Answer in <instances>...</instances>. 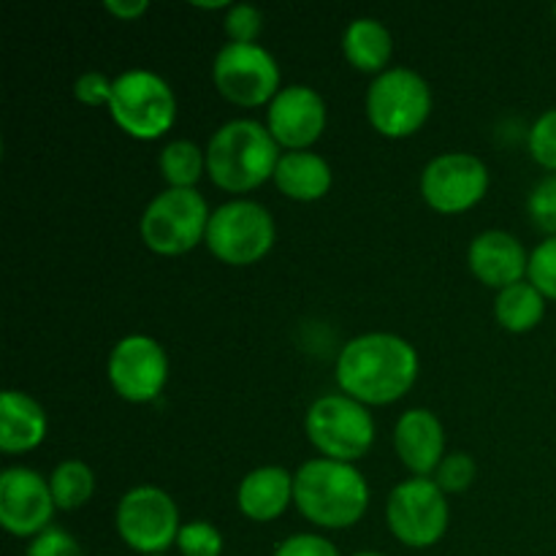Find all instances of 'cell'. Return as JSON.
Instances as JSON below:
<instances>
[{
    "mask_svg": "<svg viewBox=\"0 0 556 556\" xmlns=\"http://www.w3.org/2000/svg\"><path fill=\"white\" fill-rule=\"evenodd\" d=\"M275 217L258 201L237 199L217 206L206 228V248L228 266H250L275 244Z\"/></svg>",
    "mask_w": 556,
    "mask_h": 556,
    "instance_id": "cell-7",
    "label": "cell"
},
{
    "mask_svg": "<svg viewBox=\"0 0 556 556\" xmlns=\"http://www.w3.org/2000/svg\"><path fill=\"white\" fill-rule=\"evenodd\" d=\"M331 166L324 155L309 150L286 152L277 163L275 185L293 201H318L331 188Z\"/></svg>",
    "mask_w": 556,
    "mask_h": 556,
    "instance_id": "cell-20",
    "label": "cell"
},
{
    "mask_svg": "<svg viewBox=\"0 0 556 556\" xmlns=\"http://www.w3.org/2000/svg\"><path fill=\"white\" fill-rule=\"evenodd\" d=\"M448 500L434 478H407L386 503L391 535L410 548H429L448 530Z\"/></svg>",
    "mask_w": 556,
    "mask_h": 556,
    "instance_id": "cell-9",
    "label": "cell"
},
{
    "mask_svg": "<svg viewBox=\"0 0 556 556\" xmlns=\"http://www.w3.org/2000/svg\"><path fill=\"white\" fill-rule=\"evenodd\" d=\"M546 315V296L538 291L532 282H516V286L503 288L494 299V318L503 329L514 334L532 331Z\"/></svg>",
    "mask_w": 556,
    "mask_h": 556,
    "instance_id": "cell-22",
    "label": "cell"
},
{
    "mask_svg": "<svg viewBox=\"0 0 556 556\" xmlns=\"http://www.w3.org/2000/svg\"><path fill=\"white\" fill-rule=\"evenodd\" d=\"M275 556H340V552H337L334 543L326 541L324 535L299 532V535L286 538V541L275 548Z\"/></svg>",
    "mask_w": 556,
    "mask_h": 556,
    "instance_id": "cell-32",
    "label": "cell"
},
{
    "mask_svg": "<svg viewBox=\"0 0 556 556\" xmlns=\"http://www.w3.org/2000/svg\"><path fill=\"white\" fill-rule=\"evenodd\" d=\"M476 459H472L470 454L456 451V454H448L440 462V467L434 470V483H438L443 492H465V489L476 481Z\"/></svg>",
    "mask_w": 556,
    "mask_h": 556,
    "instance_id": "cell-27",
    "label": "cell"
},
{
    "mask_svg": "<svg viewBox=\"0 0 556 556\" xmlns=\"http://www.w3.org/2000/svg\"><path fill=\"white\" fill-rule=\"evenodd\" d=\"M155 556H163V554H155Z\"/></svg>",
    "mask_w": 556,
    "mask_h": 556,
    "instance_id": "cell-37",
    "label": "cell"
},
{
    "mask_svg": "<svg viewBox=\"0 0 556 556\" xmlns=\"http://www.w3.org/2000/svg\"><path fill=\"white\" fill-rule=\"evenodd\" d=\"M103 9H106L109 14L119 16V20H136V16H141L150 9V3H147V0H106Z\"/></svg>",
    "mask_w": 556,
    "mask_h": 556,
    "instance_id": "cell-34",
    "label": "cell"
},
{
    "mask_svg": "<svg viewBox=\"0 0 556 556\" xmlns=\"http://www.w3.org/2000/svg\"><path fill=\"white\" fill-rule=\"evenodd\" d=\"M266 128L286 150H307L320 139L326 128V101L307 85L282 87L269 103Z\"/></svg>",
    "mask_w": 556,
    "mask_h": 556,
    "instance_id": "cell-15",
    "label": "cell"
},
{
    "mask_svg": "<svg viewBox=\"0 0 556 556\" xmlns=\"http://www.w3.org/2000/svg\"><path fill=\"white\" fill-rule=\"evenodd\" d=\"M554 16H556V5H554Z\"/></svg>",
    "mask_w": 556,
    "mask_h": 556,
    "instance_id": "cell-36",
    "label": "cell"
},
{
    "mask_svg": "<svg viewBox=\"0 0 556 556\" xmlns=\"http://www.w3.org/2000/svg\"><path fill=\"white\" fill-rule=\"evenodd\" d=\"M353 556H383V554H378V552H358V554H353Z\"/></svg>",
    "mask_w": 556,
    "mask_h": 556,
    "instance_id": "cell-35",
    "label": "cell"
},
{
    "mask_svg": "<svg viewBox=\"0 0 556 556\" xmlns=\"http://www.w3.org/2000/svg\"><path fill=\"white\" fill-rule=\"evenodd\" d=\"M177 548L182 556H220L223 535L210 521H188L179 530Z\"/></svg>",
    "mask_w": 556,
    "mask_h": 556,
    "instance_id": "cell-25",
    "label": "cell"
},
{
    "mask_svg": "<svg viewBox=\"0 0 556 556\" xmlns=\"http://www.w3.org/2000/svg\"><path fill=\"white\" fill-rule=\"evenodd\" d=\"M532 286L546 299L556 302V237L543 239L530 253V269H527Z\"/></svg>",
    "mask_w": 556,
    "mask_h": 556,
    "instance_id": "cell-26",
    "label": "cell"
},
{
    "mask_svg": "<svg viewBox=\"0 0 556 556\" xmlns=\"http://www.w3.org/2000/svg\"><path fill=\"white\" fill-rule=\"evenodd\" d=\"M109 112L125 134L152 141L172 130L177 119V98L163 76L147 68H130L114 79Z\"/></svg>",
    "mask_w": 556,
    "mask_h": 556,
    "instance_id": "cell-4",
    "label": "cell"
},
{
    "mask_svg": "<svg viewBox=\"0 0 556 556\" xmlns=\"http://www.w3.org/2000/svg\"><path fill=\"white\" fill-rule=\"evenodd\" d=\"M212 79L220 96L239 106H261L280 92V65L261 43L228 41L212 63Z\"/></svg>",
    "mask_w": 556,
    "mask_h": 556,
    "instance_id": "cell-11",
    "label": "cell"
},
{
    "mask_svg": "<svg viewBox=\"0 0 556 556\" xmlns=\"http://www.w3.org/2000/svg\"><path fill=\"white\" fill-rule=\"evenodd\" d=\"M394 448L402 465L416 478L434 476L445 459V432L440 418L427 407H413L402 413L394 427Z\"/></svg>",
    "mask_w": 556,
    "mask_h": 556,
    "instance_id": "cell-17",
    "label": "cell"
},
{
    "mask_svg": "<svg viewBox=\"0 0 556 556\" xmlns=\"http://www.w3.org/2000/svg\"><path fill=\"white\" fill-rule=\"evenodd\" d=\"M527 210H530L532 223H535L541 231H546L548 237H556V174L541 179V182L532 188Z\"/></svg>",
    "mask_w": 556,
    "mask_h": 556,
    "instance_id": "cell-28",
    "label": "cell"
},
{
    "mask_svg": "<svg viewBox=\"0 0 556 556\" xmlns=\"http://www.w3.org/2000/svg\"><path fill=\"white\" fill-rule=\"evenodd\" d=\"M237 503L248 519L275 521L293 503V476L286 467H258L242 478Z\"/></svg>",
    "mask_w": 556,
    "mask_h": 556,
    "instance_id": "cell-18",
    "label": "cell"
},
{
    "mask_svg": "<svg viewBox=\"0 0 556 556\" xmlns=\"http://www.w3.org/2000/svg\"><path fill=\"white\" fill-rule=\"evenodd\" d=\"M280 144L258 119H231L206 144V174L228 193H248L275 179Z\"/></svg>",
    "mask_w": 556,
    "mask_h": 556,
    "instance_id": "cell-3",
    "label": "cell"
},
{
    "mask_svg": "<svg viewBox=\"0 0 556 556\" xmlns=\"http://www.w3.org/2000/svg\"><path fill=\"white\" fill-rule=\"evenodd\" d=\"M467 264L483 286L503 291V288L525 280L527 269H530V255L514 233L492 228L472 239L470 250H467Z\"/></svg>",
    "mask_w": 556,
    "mask_h": 556,
    "instance_id": "cell-16",
    "label": "cell"
},
{
    "mask_svg": "<svg viewBox=\"0 0 556 556\" xmlns=\"http://www.w3.org/2000/svg\"><path fill=\"white\" fill-rule=\"evenodd\" d=\"M157 166L168 188H193L206 168V150L188 139L168 141L161 150Z\"/></svg>",
    "mask_w": 556,
    "mask_h": 556,
    "instance_id": "cell-23",
    "label": "cell"
},
{
    "mask_svg": "<svg viewBox=\"0 0 556 556\" xmlns=\"http://www.w3.org/2000/svg\"><path fill=\"white\" fill-rule=\"evenodd\" d=\"M179 510L172 494L157 486H136L117 505V532L128 548L155 556L177 546Z\"/></svg>",
    "mask_w": 556,
    "mask_h": 556,
    "instance_id": "cell-10",
    "label": "cell"
},
{
    "mask_svg": "<svg viewBox=\"0 0 556 556\" xmlns=\"http://www.w3.org/2000/svg\"><path fill=\"white\" fill-rule=\"evenodd\" d=\"M47 438V413L25 391H3L0 396V448L5 454H25Z\"/></svg>",
    "mask_w": 556,
    "mask_h": 556,
    "instance_id": "cell-19",
    "label": "cell"
},
{
    "mask_svg": "<svg viewBox=\"0 0 556 556\" xmlns=\"http://www.w3.org/2000/svg\"><path fill=\"white\" fill-rule=\"evenodd\" d=\"M304 432L326 459L348 465L367 456L375 443V421L367 405L345 394H326L315 400L304 418Z\"/></svg>",
    "mask_w": 556,
    "mask_h": 556,
    "instance_id": "cell-6",
    "label": "cell"
},
{
    "mask_svg": "<svg viewBox=\"0 0 556 556\" xmlns=\"http://www.w3.org/2000/svg\"><path fill=\"white\" fill-rule=\"evenodd\" d=\"M49 478L30 467H9L0 472V525L16 538H36L49 530L54 516Z\"/></svg>",
    "mask_w": 556,
    "mask_h": 556,
    "instance_id": "cell-14",
    "label": "cell"
},
{
    "mask_svg": "<svg viewBox=\"0 0 556 556\" xmlns=\"http://www.w3.org/2000/svg\"><path fill=\"white\" fill-rule=\"evenodd\" d=\"M530 152L543 168L556 172V109H548L530 128Z\"/></svg>",
    "mask_w": 556,
    "mask_h": 556,
    "instance_id": "cell-29",
    "label": "cell"
},
{
    "mask_svg": "<svg viewBox=\"0 0 556 556\" xmlns=\"http://www.w3.org/2000/svg\"><path fill=\"white\" fill-rule=\"evenodd\" d=\"M432 112V90L413 68H386L367 90V117L389 139L413 136Z\"/></svg>",
    "mask_w": 556,
    "mask_h": 556,
    "instance_id": "cell-8",
    "label": "cell"
},
{
    "mask_svg": "<svg viewBox=\"0 0 556 556\" xmlns=\"http://www.w3.org/2000/svg\"><path fill=\"white\" fill-rule=\"evenodd\" d=\"M25 556H85V548L79 546V541L71 532L49 527L41 535L33 538Z\"/></svg>",
    "mask_w": 556,
    "mask_h": 556,
    "instance_id": "cell-31",
    "label": "cell"
},
{
    "mask_svg": "<svg viewBox=\"0 0 556 556\" xmlns=\"http://www.w3.org/2000/svg\"><path fill=\"white\" fill-rule=\"evenodd\" d=\"M106 372L123 400L152 402L168 380V356L152 337L128 334L109 353Z\"/></svg>",
    "mask_w": 556,
    "mask_h": 556,
    "instance_id": "cell-13",
    "label": "cell"
},
{
    "mask_svg": "<svg viewBox=\"0 0 556 556\" xmlns=\"http://www.w3.org/2000/svg\"><path fill=\"white\" fill-rule=\"evenodd\" d=\"M264 30V14L250 3H231L226 14V33L233 43H255Z\"/></svg>",
    "mask_w": 556,
    "mask_h": 556,
    "instance_id": "cell-30",
    "label": "cell"
},
{
    "mask_svg": "<svg viewBox=\"0 0 556 556\" xmlns=\"http://www.w3.org/2000/svg\"><path fill=\"white\" fill-rule=\"evenodd\" d=\"M112 87L114 79H109L106 74H101V71H87V74H81L76 79L74 96L81 103H87V106H109V101H112Z\"/></svg>",
    "mask_w": 556,
    "mask_h": 556,
    "instance_id": "cell-33",
    "label": "cell"
},
{
    "mask_svg": "<svg viewBox=\"0 0 556 556\" xmlns=\"http://www.w3.org/2000/svg\"><path fill=\"white\" fill-rule=\"evenodd\" d=\"M49 489H52L54 505L60 510H76L90 503L92 492H96V476L79 459L60 462L49 476Z\"/></svg>",
    "mask_w": 556,
    "mask_h": 556,
    "instance_id": "cell-24",
    "label": "cell"
},
{
    "mask_svg": "<svg viewBox=\"0 0 556 556\" xmlns=\"http://www.w3.org/2000/svg\"><path fill=\"white\" fill-rule=\"evenodd\" d=\"M342 52H345L348 63L356 65L364 74H383L394 54V38L380 20L358 16L345 27Z\"/></svg>",
    "mask_w": 556,
    "mask_h": 556,
    "instance_id": "cell-21",
    "label": "cell"
},
{
    "mask_svg": "<svg viewBox=\"0 0 556 556\" xmlns=\"http://www.w3.org/2000/svg\"><path fill=\"white\" fill-rule=\"evenodd\" d=\"M489 190L486 163L470 152H443L421 172V195L432 210L459 215L476 206Z\"/></svg>",
    "mask_w": 556,
    "mask_h": 556,
    "instance_id": "cell-12",
    "label": "cell"
},
{
    "mask_svg": "<svg viewBox=\"0 0 556 556\" xmlns=\"http://www.w3.org/2000/svg\"><path fill=\"white\" fill-rule=\"evenodd\" d=\"M293 503L299 514L324 530H345L362 521L369 508V483L348 462L309 459L293 476Z\"/></svg>",
    "mask_w": 556,
    "mask_h": 556,
    "instance_id": "cell-2",
    "label": "cell"
},
{
    "mask_svg": "<svg viewBox=\"0 0 556 556\" xmlns=\"http://www.w3.org/2000/svg\"><path fill=\"white\" fill-rule=\"evenodd\" d=\"M418 380V353L405 337L369 331L353 337L337 358V383L362 405H391Z\"/></svg>",
    "mask_w": 556,
    "mask_h": 556,
    "instance_id": "cell-1",
    "label": "cell"
},
{
    "mask_svg": "<svg viewBox=\"0 0 556 556\" xmlns=\"http://www.w3.org/2000/svg\"><path fill=\"white\" fill-rule=\"evenodd\" d=\"M210 206L195 188H166L141 215V239L152 253L182 255L206 239Z\"/></svg>",
    "mask_w": 556,
    "mask_h": 556,
    "instance_id": "cell-5",
    "label": "cell"
}]
</instances>
